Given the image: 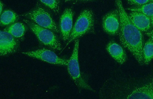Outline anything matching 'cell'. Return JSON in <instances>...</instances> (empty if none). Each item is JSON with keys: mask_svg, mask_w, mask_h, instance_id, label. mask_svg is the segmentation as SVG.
I'll use <instances>...</instances> for the list:
<instances>
[{"mask_svg": "<svg viewBox=\"0 0 153 99\" xmlns=\"http://www.w3.org/2000/svg\"><path fill=\"white\" fill-rule=\"evenodd\" d=\"M119 13L120 26L119 36L121 44L129 51L140 64L143 63V37L141 31L128 17L123 6L122 0H116Z\"/></svg>", "mask_w": 153, "mask_h": 99, "instance_id": "1", "label": "cell"}, {"mask_svg": "<svg viewBox=\"0 0 153 99\" xmlns=\"http://www.w3.org/2000/svg\"><path fill=\"white\" fill-rule=\"evenodd\" d=\"M94 24V14L92 11L86 9L82 12L72 28L69 40L62 51L72 42L91 31L93 28Z\"/></svg>", "mask_w": 153, "mask_h": 99, "instance_id": "2", "label": "cell"}, {"mask_svg": "<svg viewBox=\"0 0 153 99\" xmlns=\"http://www.w3.org/2000/svg\"><path fill=\"white\" fill-rule=\"evenodd\" d=\"M79 40L76 39L74 41V47L71 56L68 60L67 66L68 71L74 83L82 89L94 91L93 89L87 83L80 73L79 62Z\"/></svg>", "mask_w": 153, "mask_h": 99, "instance_id": "3", "label": "cell"}, {"mask_svg": "<svg viewBox=\"0 0 153 99\" xmlns=\"http://www.w3.org/2000/svg\"><path fill=\"white\" fill-rule=\"evenodd\" d=\"M24 21L42 44L55 51L62 50L61 43L52 31L39 26L30 20L24 19Z\"/></svg>", "mask_w": 153, "mask_h": 99, "instance_id": "4", "label": "cell"}, {"mask_svg": "<svg viewBox=\"0 0 153 99\" xmlns=\"http://www.w3.org/2000/svg\"><path fill=\"white\" fill-rule=\"evenodd\" d=\"M22 16L39 26L56 32H59L56 24L50 13L40 7H37Z\"/></svg>", "mask_w": 153, "mask_h": 99, "instance_id": "5", "label": "cell"}, {"mask_svg": "<svg viewBox=\"0 0 153 99\" xmlns=\"http://www.w3.org/2000/svg\"><path fill=\"white\" fill-rule=\"evenodd\" d=\"M22 54L51 64L61 66H68V60L60 58L53 51L43 48L36 51H24Z\"/></svg>", "mask_w": 153, "mask_h": 99, "instance_id": "6", "label": "cell"}, {"mask_svg": "<svg viewBox=\"0 0 153 99\" xmlns=\"http://www.w3.org/2000/svg\"><path fill=\"white\" fill-rule=\"evenodd\" d=\"M0 37V55L5 56L17 51L19 43L17 39L6 31H1Z\"/></svg>", "mask_w": 153, "mask_h": 99, "instance_id": "7", "label": "cell"}, {"mask_svg": "<svg viewBox=\"0 0 153 99\" xmlns=\"http://www.w3.org/2000/svg\"><path fill=\"white\" fill-rule=\"evenodd\" d=\"M120 26L119 13L117 9L109 12L103 18V29L109 34H117L119 32Z\"/></svg>", "mask_w": 153, "mask_h": 99, "instance_id": "8", "label": "cell"}, {"mask_svg": "<svg viewBox=\"0 0 153 99\" xmlns=\"http://www.w3.org/2000/svg\"><path fill=\"white\" fill-rule=\"evenodd\" d=\"M74 13L70 8H66L60 18V29L63 40L67 43L73 28Z\"/></svg>", "mask_w": 153, "mask_h": 99, "instance_id": "9", "label": "cell"}, {"mask_svg": "<svg viewBox=\"0 0 153 99\" xmlns=\"http://www.w3.org/2000/svg\"><path fill=\"white\" fill-rule=\"evenodd\" d=\"M130 20L141 32H147L151 29V18L142 12H131L128 14Z\"/></svg>", "mask_w": 153, "mask_h": 99, "instance_id": "10", "label": "cell"}, {"mask_svg": "<svg viewBox=\"0 0 153 99\" xmlns=\"http://www.w3.org/2000/svg\"><path fill=\"white\" fill-rule=\"evenodd\" d=\"M126 98L153 99V75L147 83L135 88L128 95Z\"/></svg>", "mask_w": 153, "mask_h": 99, "instance_id": "11", "label": "cell"}, {"mask_svg": "<svg viewBox=\"0 0 153 99\" xmlns=\"http://www.w3.org/2000/svg\"><path fill=\"white\" fill-rule=\"evenodd\" d=\"M106 49L111 56L117 63L123 64L126 62V54L119 45L114 42H110L106 46Z\"/></svg>", "mask_w": 153, "mask_h": 99, "instance_id": "12", "label": "cell"}, {"mask_svg": "<svg viewBox=\"0 0 153 99\" xmlns=\"http://www.w3.org/2000/svg\"><path fill=\"white\" fill-rule=\"evenodd\" d=\"M17 39H22L26 32V28L24 24L17 23L12 24L5 30Z\"/></svg>", "mask_w": 153, "mask_h": 99, "instance_id": "13", "label": "cell"}, {"mask_svg": "<svg viewBox=\"0 0 153 99\" xmlns=\"http://www.w3.org/2000/svg\"><path fill=\"white\" fill-rule=\"evenodd\" d=\"M143 63L148 65L153 58V42L151 39L143 45Z\"/></svg>", "mask_w": 153, "mask_h": 99, "instance_id": "14", "label": "cell"}, {"mask_svg": "<svg viewBox=\"0 0 153 99\" xmlns=\"http://www.w3.org/2000/svg\"><path fill=\"white\" fill-rule=\"evenodd\" d=\"M17 16L14 12L10 10H6L3 12L1 17V25H9L14 23L17 19Z\"/></svg>", "mask_w": 153, "mask_h": 99, "instance_id": "15", "label": "cell"}, {"mask_svg": "<svg viewBox=\"0 0 153 99\" xmlns=\"http://www.w3.org/2000/svg\"><path fill=\"white\" fill-rule=\"evenodd\" d=\"M127 9L130 11L131 12H142L149 17H153V2L150 3L143 6L129 8Z\"/></svg>", "mask_w": 153, "mask_h": 99, "instance_id": "16", "label": "cell"}, {"mask_svg": "<svg viewBox=\"0 0 153 99\" xmlns=\"http://www.w3.org/2000/svg\"><path fill=\"white\" fill-rule=\"evenodd\" d=\"M45 6L56 14H58L60 10L59 0H39Z\"/></svg>", "mask_w": 153, "mask_h": 99, "instance_id": "17", "label": "cell"}, {"mask_svg": "<svg viewBox=\"0 0 153 99\" xmlns=\"http://www.w3.org/2000/svg\"><path fill=\"white\" fill-rule=\"evenodd\" d=\"M126 1L129 4L137 7L143 6L150 3L153 2V0H126Z\"/></svg>", "mask_w": 153, "mask_h": 99, "instance_id": "18", "label": "cell"}, {"mask_svg": "<svg viewBox=\"0 0 153 99\" xmlns=\"http://www.w3.org/2000/svg\"><path fill=\"white\" fill-rule=\"evenodd\" d=\"M146 34L150 37L153 42V30L146 32Z\"/></svg>", "mask_w": 153, "mask_h": 99, "instance_id": "19", "label": "cell"}, {"mask_svg": "<svg viewBox=\"0 0 153 99\" xmlns=\"http://www.w3.org/2000/svg\"><path fill=\"white\" fill-rule=\"evenodd\" d=\"M65 2H79V1H91L94 0H64Z\"/></svg>", "mask_w": 153, "mask_h": 99, "instance_id": "20", "label": "cell"}, {"mask_svg": "<svg viewBox=\"0 0 153 99\" xmlns=\"http://www.w3.org/2000/svg\"><path fill=\"white\" fill-rule=\"evenodd\" d=\"M2 6H3V5H2V3H1V14H2Z\"/></svg>", "mask_w": 153, "mask_h": 99, "instance_id": "21", "label": "cell"}, {"mask_svg": "<svg viewBox=\"0 0 153 99\" xmlns=\"http://www.w3.org/2000/svg\"><path fill=\"white\" fill-rule=\"evenodd\" d=\"M150 18H151V24L153 26V17H150Z\"/></svg>", "mask_w": 153, "mask_h": 99, "instance_id": "22", "label": "cell"}]
</instances>
